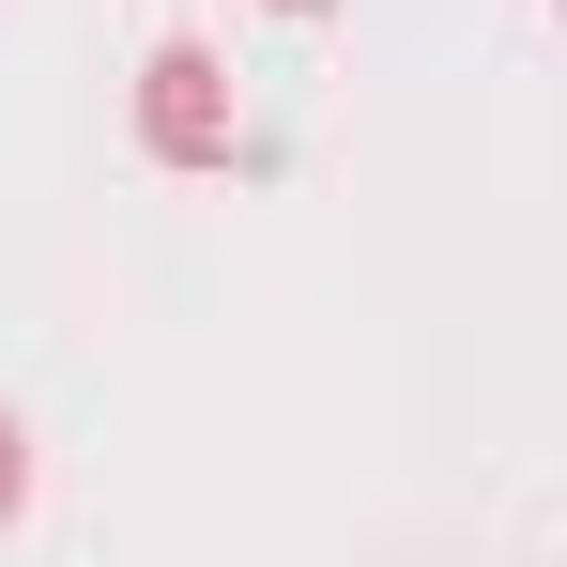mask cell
I'll list each match as a JSON object with an SVG mask.
<instances>
[{
    "label": "cell",
    "instance_id": "obj_1",
    "mask_svg": "<svg viewBox=\"0 0 567 567\" xmlns=\"http://www.w3.org/2000/svg\"><path fill=\"white\" fill-rule=\"evenodd\" d=\"M138 123H154V154H169V169H215V154H230V62H215V47H154Z\"/></svg>",
    "mask_w": 567,
    "mask_h": 567
},
{
    "label": "cell",
    "instance_id": "obj_2",
    "mask_svg": "<svg viewBox=\"0 0 567 567\" xmlns=\"http://www.w3.org/2000/svg\"><path fill=\"white\" fill-rule=\"evenodd\" d=\"M16 491H31V461H16V414H0V522H16Z\"/></svg>",
    "mask_w": 567,
    "mask_h": 567
},
{
    "label": "cell",
    "instance_id": "obj_3",
    "mask_svg": "<svg viewBox=\"0 0 567 567\" xmlns=\"http://www.w3.org/2000/svg\"><path fill=\"white\" fill-rule=\"evenodd\" d=\"M291 16H307V0H291Z\"/></svg>",
    "mask_w": 567,
    "mask_h": 567
}]
</instances>
